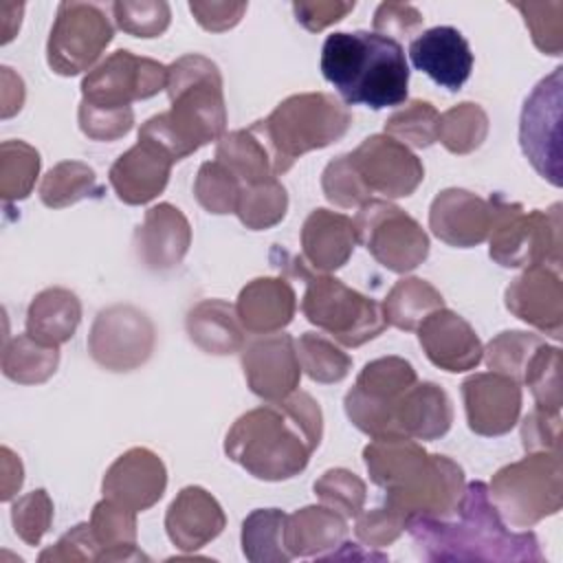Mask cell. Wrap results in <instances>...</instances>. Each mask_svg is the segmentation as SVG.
Listing matches in <instances>:
<instances>
[{
	"instance_id": "obj_4",
	"label": "cell",
	"mask_w": 563,
	"mask_h": 563,
	"mask_svg": "<svg viewBox=\"0 0 563 563\" xmlns=\"http://www.w3.org/2000/svg\"><path fill=\"white\" fill-rule=\"evenodd\" d=\"M167 97L172 108L150 117L139 136L158 143L174 161L218 141L227 128L222 75L216 62L189 53L167 66Z\"/></svg>"
},
{
	"instance_id": "obj_1",
	"label": "cell",
	"mask_w": 563,
	"mask_h": 563,
	"mask_svg": "<svg viewBox=\"0 0 563 563\" xmlns=\"http://www.w3.org/2000/svg\"><path fill=\"white\" fill-rule=\"evenodd\" d=\"M323 435L319 402L308 391L242 413L224 438V453L264 482L299 475Z\"/></svg>"
},
{
	"instance_id": "obj_57",
	"label": "cell",
	"mask_w": 563,
	"mask_h": 563,
	"mask_svg": "<svg viewBox=\"0 0 563 563\" xmlns=\"http://www.w3.org/2000/svg\"><path fill=\"white\" fill-rule=\"evenodd\" d=\"M356 2H341V0H328V2H292V11L297 22L312 31L319 33L325 26L343 20L350 11H354Z\"/></svg>"
},
{
	"instance_id": "obj_3",
	"label": "cell",
	"mask_w": 563,
	"mask_h": 563,
	"mask_svg": "<svg viewBox=\"0 0 563 563\" xmlns=\"http://www.w3.org/2000/svg\"><path fill=\"white\" fill-rule=\"evenodd\" d=\"M369 479L385 490V504L405 517L451 519L464 495V471L440 453L405 435L374 438L363 449Z\"/></svg>"
},
{
	"instance_id": "obj_12",
	"label": "cell",
	"mask_w": 563,
	"mask_h": 563,
	"mask_svg": "<svg viewBox=\"0 0 563 563\" xmlns=\"http://www.w3.org/2000/svg\"><path fill=\"white\" fill-rule=\"evenodd\" d=\"M112 35V22L101 7L90 2H59L46 42V62L57 75H79L99 59Z\"/></svg>"
},
{
	"instance_id": "obj_48",
	"label": "cell",
	"mask_w": 563,
	"mask_h": 563,
	"mask_svg": "<svg viewBox=\"0 0 563 563\" xmlns=\"http://www.w3.org/2000/svg\"><path fill=\"white\" fill-rule=\"evenodd\" d=\"M321 189L323 196L341 209L361 207L372 196L350 154H341L325 165L321 174Z\"/></svg>"
},
{
	"instance_id": "obj_17",
	"label": "cell",
	"mask_w": 563,
	"mask_h": 563,
	"mask_svg": "<svg viewBox=\"0 0 563 563\" xmlns=\"http://www.w3.org/2000/svg\"><path fill=\"white\" fill-rule=\"evenodd\" d=\"M350 156L369 191L387 198L411 196L424 178L420 158L387 134L367 136Z\"/></svg>"
},
{
	"instance_id": "obj_26",
	"label": "cell",
	"mask_w": 563,
	"mask_h": 563,
	"mask_svg": "<svg viewBox=\"0 0 563 563\" xmlns=\"http://www.w3.org/2000/svg\"><path fill=\"white\" fill-rule=\"evenodd\" d=\"M227 526L218 499L202 486H185L165 512L169 541L185 552H194L213 541Z\"/></svg>"
},
{
	"instance_id": "obj_37",
	"label": "cell",
	"mask_w": 563,
	"mask_h": 563,
	"mask_svg": "<svg viewBox=\"0 0 563 563\" xmlns=\"http://www.w3.org/2000/svg\"><path fill=\"white\" fill-rule=\"evenodd\" d=\"M37 194L46 207L64 209L86 198H99L101 187L90 165L81 161H62L46 172Z\"/></svg>"
},
{
	"instance_id": "obj_7",
	"label": "cell",
	"mask_w": 563,
	"mask_h": 563,
	"mask_svg": "<svg viewBox=\"0 0 563 563\" xmlns=\"http://www.w3.org/2000/svg\"><path fill=\"white\" fill-rule=\"evenodd\" d=\"M279 264L306 282L301 299L303 317L341 345L358 347L387 328L383 306L376 299L361 295L328 273L312 271L301 257L282 253Z\"/></svg>"
},
{
	"instance_id": "obj_11",
	"label": "cell",
	"mask_w": 563,
	"mask_h": 563,
	"mask_svg": "<svg viewBox=\"0 0 563 563\" xmlns=\"http://www.w3.org/2000/svg\"><path fill=\"white\" fill-rule=\"evenodd\" d=\"M356 240L394 273H409L429 255V235L416 218L389 200L369 198L354 218Z\"/></svg>"
},
{
	"instance_id": "obj_27",
	"label": "cell",
	"mask_w": 563,
	"mask_h": 563,
	"mask_svg": "<svg viewBox=\"0 0 563 563\" xmlns=\"http://www.w3.org/2000/svg\"><path fill=\"white\" fill-rule=\"evenodd\" d=\"M356 242L352 218L314 209L301 227V260L317 273H332L350 260Z\"/></svg>"
},
{
	"instance_id": "obj_34",
	"label": "cell",
	"mask_w": 563,
	"mask_h": 563,
	"mask_svg": "<svg viewBox=\"0 0 563 563\" xmlns=\"http://www.w3.org/2000/svg\"><path fill=\"white\" fill-rule=\"evenodd\" d=\"M88 523L101 548L99 561H147V556L136 548L134 510L103 497L95 504Z\"/></svg>"
},
{
	"instance_id": "obj_35",
	"label": "cell",
	"mask_w": 563,
	"mask_h": 563,
	"mask_svg": "<svg viewBox=\"0 0 563 563\" xmlns=\"http://www.w3.org/2000/svg\"><path fill=\"white\" fill-rule=\"evenodd\" d=\"M383 306V314L387 325L398 330H416L427 314L438 308H444V299L435 286L420 277H402L387 292Z\"/></svg>"
},
{
	"instance_id": "obj_43",
	"label": "cell",
	"mask_w": 563,
	"mask_h": 563,
	"mask_svg": "<svg viewBox=\"0 0 563 563\" xmlns=\"http://www.w3.org/2000/svg\"><path fill=\"white\" fill-rule=\"evenodd\" d=\"M541 343L545 341L537 334L521 332V330H506L488 341L482 358L486 361L490 372L510 376L517 383H521L523 369Z\"/></svg>"
},
{
	"instance_id": "obj_10",
	"label": "cell",
	"mask_w": 563,
	"mask_h": 563,
	"mask_svg": "<svg viewBox=\"0 0 563 563\" xmlns=\"http://www.w3.org/2000/svg\"><path fill=\"white\" fill-rule=\"evenodd\" d=\"M416 383L413 365L400 356H380L365 363L354 387L343 398L350 422L369 438L398 435L396 405Z\"/></svg>"
},
{
	"instance_id": "obj_20",
	"label": "cell",
	"mask_w": 563,
	"mask_h": 563,
	"mask_svg": "<svg viewBox=\"0 0 563 563\" xmlns=\"http://www.w3.org/2000/svg\"><path fill=\"white\" fill-rule=\"evenodd\" d=\"M167 488V468L163 460L145 449L132 446L121 453L106 471L101 490L106 499H112L134 512L152 508Z\"/></svg>"
},
{
	"instance_id": "obj_19",
	"label": "cell",
	"mask_w": 563,
	"mask_h": 563,
	"mask_svg": "<svg viewBox=\"0 0 563 563\" xmlns=\"http://www.w3.org/2000/svg\"><path fill=\"white\" fill-rule=\"evenodd\" d=\"M506 308L528 325L561 339L563 328V282L561 266L537 264L517 275L506 292Z\"/></svg>"
},
{
	"instance_id": "obj_53",
	"label": "cell",
	"mask_w": 563,
	"mask_h": 563,
	"mask_svg": "<svg viewBox=\"0 0 563 563\" xmlns=\"http://www.w3.org/2000/svg\"><path fill=\"white\" fill-rule=\"evenodd\" d=\"M407 517L387 504L367 512L356 515L354 534L367 548H387L405 532Z\"/></svg>"
},
{
	"instance_id": "obj_33",
	"label": "cell",
	"mask_w": 563,
	"mask_h": 563,
	"mask_svg": "<svg viewBox=\"0 0 563 563\" xmlns=\"http://www.w3.org/2000/svg\"><path fill=\"white\" fill-rule=\"evenodd\" d=\"M216 161L222 163L242 187L279 176L275 156L255 123L244 130L224 132L216 145Z\"/></svg>"
},
{
	"instance_id": "obj_42",
	"label": "cell",
	"mask_w": 563,
	"mask_h": 563,
	"mask_svg": "<svg viewBox=\"0 0 563 563\" xmlns=\"http://www.w3.org/2000/svg\"><path fill=\"white\" fill-rule=\"evenodd\" d=\"M40 174V152L20 141L9 139L0 145V196L11 200H24Z\"/></svg>"
},
{
	"instance_id": "obj_28",
	"label": "cell",
	"mask_w": 563,
	"mask_h": 563,
	"mask_svg": "<svg viewBox=\"0 0 563 563\" xmlns=\"http://www.w3.org/2000/svg\"><path fill=\"white\" fill-rule=\"evenodd\" d=\"M297 310V295L284 277H255L238 295L235 312L251 334H271L286 328Z\"/></svg>"
},
{
	"instance_id": "obj_46",
	"label": "cell",
	"mask_w": 563,
	"mask_h": 563,
	"mask_svg": "<svg viewBox=\"0 0 563 563\" xmlns=\"http://www.w3.org/2000/svg\"><path fill=\"white\" fill-rule=\"evenodd\" d=\"M242 191V183L218 161L200 165L194 180V196L198 205L216 216L235 213V205Z\"/></svg>"
},
{
	"instance_id": "obj_39",
	"label": "cell",
	"mask_w": 563,
	"mask_h": 563,
	"mask_svg": "<svg viewBox=\"0 0 563 563\" xmlns=\"http://www.w3.org/2000/svg\"><path fill=\"white\" fill-rule=\"evenodd\" d=\"M488 136V114L479 103L462 101L440 114L438 141L451 154H471Z\"/></svg>"
},
{
	"instance_id": "obj_30",
	"label": "cell",
	"mask_w": 563,
	"mask_h": 563,
	"mask_svg": "<svg viewBox=\"0 0 563 563\" xmlns=\"http://www.w3.org/2000/svg\"><path fill=\"white\" fill-rule=\"evenodd\" d=\"M345 537V517L328 506H306L286 515L284 545L290 556H321L341 548Z\"/></svg>"
},
{
	"instance_id": "obj_49",
	"label": "cell",
	"mask_w": 563,
	"mask_h": 563,
	"mask_svg": "<svg viewBox=\"0 0 563 563\" xmlns=\"http://www.w3.org/2000/svg\"><path fill=\"white\" fill-rule=\"evenodd\" d=\"M521 11L523 22L532 35L534 46L545 55H561L563 51V2H512Z\"/></svg>"
},
{
	"instance_id": "obj_45",
	"label": "cell",
	"mask_w": 563,
	"mask_h": 563,
	"mask_svg": "<svg viewBox=\"0 0 563 563\" xmlns=\"http://www.w3.org/2000/svg\"><path fill=\"white\" fill-rule=\"evenodd\" d=\"M521 383L530 387L537 407L545 411H561V350L541 343L530 356Z\"/></svg>"
},
{
	"instance_id": "obj_25",
	"label": "cell",
	"mask_w": 563,
	"mask_h": 563,
	"mask_svg": "<svg viewBox=\"0 0 563 563\" xmlns=\"http://www.w3.org/2000/svg\"><path fill=\"white\" fill-rule=\"evenodd\" d=\"M191 246V227L185 213L158 202L145 211L143 224L134 231V249L150 271H169L178 266Z\"/></svg>"
},
{
	"instance_id": "obj_52",
	"label": "cell",
	"mask_w": 563,
	"mask_h": 563,
	"mask_svg": "<svg viewBox=\"0 0 563 563\" xmlns=\"http://www.w3.org/2000/svg\"><path fill=\"white\" fill-rule=\"evenodd\" d=\"M79 130L92 141H117L132 130V108H99L88 101L79 103L77 110Z\"/></svg>"
},
{
	"instance_id": "obj_13",
	"label": "cell",
	"mask_w": 563,
	"mask_h": 563,
	"mask_svg": "<svg viewBox=\"0 0 563 563\" xmlns=\"http://www.w3.org/2000/svg\"><path fill=\"white\" fill-rule=\"evenodd\" d=\"M156 328L132 303H112L97 312L88 332L92 361L108 372H132L154 352Z\"/></svg>"
},
{
	"instance_id": "obj_15",
	"label": "cell",
	"mask_w": 563,
	"mask_h": 563,
	"mask_svg": "<svg viewBox=\"0 0 563 563\" xmlns=\"http://www.w3.org/2000/svg\"><path fill=\"white\" fill-rule=\"evenodd\" d=\"M167 88V66L139 57L125 48L114 51L81 79V101L99 108H130Z\"/></svg>"
},
{
	"instance_id": "obj_36",
	"label": "cell",
	"mask_w": 563,
	"mask_h": 563,
	"mask_svg": "<svg viewBox=\"0 0 563 563\" xmlns=\"http://www.w3.org/2000/svg\"><path fill=\"white\" fill-rule=\"evenodd\" d=\"M59 365V350L35 341L31 334H18L2 347V374L20 385L46 383Z\"/></svg>"
},
{
	"instance_id": "obj_18",
	"label": "cell",
	"mask_w": 563,
	"mask_h": 563,
	"mask_svg": "<svg viewBox=\"0 0 563 563\" xmlns=\"http://www.w3.org/2000/svg\"><path fill=\"white\" fill-rule=\"evenodd\" d=\"M468 429L477 435L508 433L521 413V383L497 372L471 374L462 383Z\"/></svg>"
},
{
	"instance_id": "obj_31",
	"label": "cell",
	"mask_w": 563,
	"mask_h": 563,
	"mask_svg": "<svg viewBox=\"0 0 563 563\" xmlns=\"http://www.w3.org/2000/svg\"><path fill=\"white\" fill-rule=\"evenodd\" d=\"M187 334L194 345L207 354L227 356L240 352L246 343L244 328L238 319L235 306L224 299L198 301L185 319Z\"/></svg>"
},
{
	"instance_id": "obj_5",
	"label": "cell",
	"mask_w": 563,
	"mask_h": 563,
	"mask_svg": "<svg viewBox=\"0 0 563 563\" xmlns=\"http://www.w3.org/2000/svg\"><path fill=\"white\" fill-rule=\"evenodd\" d=\"M321 73L345 103L372 110L400 106L409 90V66L400 42L369 31H336L321 48Z\"/></svg>"
},
{
	"instance_id": "obj_16",
	"label": "cell",
	"mask_w": 563,
	"mask_h": 563,
	"mask_svg": "<svg viewBox=\"0 0 563 563\" xmlns=\"http://www.w3.org/2000/svg\"><path fill=\"white\" fill-rule=\"evenodd\" d=\"M240 352L246 385L255 396L275 402L297 391L301 365L290 334H257L246 341Z\"/></svg>"
},
{
	"instance_id": "obj_21",
	"label": "cell",
	"mask_w": 563,
	"mask_h": 563,
	"mask_svg": "<svg viewBox=\"0 0 563 563\" xmlns=\"http://www.w3.org/2000/svg\"><path fill=\"white\" fill-rule=\"evenodd\" d=\"M493 224V200L460 187L442 189L429 207L431 233L449 246L471 249L488 240Z\"/></svg>"
},
{
	"instance_id": "obj_54",
	"label": "cell",
	"mask_w": 563,
	"mask_h": 563,
	"mask_svg": "<svg viewBox=\"0 0 563 563\" xmlns=\"http://www.w3.org/2000/svg\"><path fill=\"white\" fill-rule=\"evenodd\" d=\"M521 444L526 453H561V411L534 407L521 422Z\"/></svg>"
},
{
	"instance_id": "obj_6",
	"label": "cell",
	"mask_w": 563,
	"mask_h": 563,
	"mask_svg": "<svg viewBox=\"0 0 563 563\" xmlns=\"http://www.w3.org/2000/svg\"><path fill=\"white\" fill-rule=\"evenodd\" d=\"M268 143L277 174H286L299 156L336 143L352 125V112L330 92H299L255 121Z\"/></svg>"
},
{
	"instance_id": "obj_32",
	"label": "cell",
	"mask_w": 563,
	"mask_h": 563,
	"mask_svg": "<svg viewBox=\"0 0 563 563\" xmlns=\"http://www.w3.org/2000/svg\"><path fill=\"white\" fill-rule=\"evenodd\" d=\"M81 321V301L68 288H44L26 310V334L44 345L59 347L70 341Z\"/></svg>"
},
{
	"instance_id": "obj_9",
	"label": "cell",
	"mask_w": 563,
	"mask_h": 563,
	"mask_svg": "<svg viewBox=\"0 0 563 563\" xmlns=\"http://www.w3.org/2000/svg\"><path fill=\"white\" fill-rule=\"evenodd\" d=\"M493 200L488 255L504 268H530L537 264L561 266V205L548 211H526L499 194Z\"/></svg>"
},
{
	"instance_id": "obj_58",
	"label": "cell",
	"mask_w": 563,
	"mask_h": 563,
	"mask_svg": "<svg viewBox=\"0 0 563 563\" xmlns=\"http://www.w3.org/2000/svg\"><path fill=\"white\" fill-rule=\"evenodd\" d=\"M196 22L211 33L233 29L246 13V2H189Z\"/></svg>"
},
{
	"instance_id": "obj_40",
	"label": "cell",
	"mask_w": 563,
	"mask_h": 563,
	"mask_svg": "<svg viewBox=\"0 0 563 563\" xmlns=\"http://www.w3.org/2000/svg\"><path fill=\"white\" fill-rule=\"evenodd\" d=\"M288 211L286 187L277 178L242 187L235 216L251 231H264L284 220Z\"/></svg>"
},
{
	"instance_id": "obj_51",
	"label": "cell",
	"mask_w": 563,
	"mask_h": 563,
	"mask_svg": "<svg viewBox=\"0 0 563 563\" xmlns=\"http://www.w3.org/2000/svg\"><path fill=\"white\" fill-rule=\"evenodd\" d=\"M11 523L26 545H37L53 523V501L44 488L31 490L13 501Z\"/></svg>"
},
{
	"instance_id": "obj_2",
	"label": "cell",
	"mask_w": 563,
	"mask_h": 563,
	"mask_svg": "<svg viewBox=\"0 0 563 563\" xmlns=\"http://www.w3.org/2000/svg\"><path fill=\"white\" fill-rule=\"evenodd\" d=\"M457 519L424 515L407 517L418 554L424 561H484V563H541L539 539L534 532H510L490 501L484 482L464 486Z\"/></svg>"
},
{
	"instance_id": "obj_55",
	"label": "cell",
	"mask_w": 563,
	"mask_h": 563,
	"mask_svg": "<svg viewBox=\"0 0 563 563\" xmlns=\"http://www.w3.org/2000/svg\"><path fill=\"white\" fill-rule=\"evenodd\" d=\"M101 548L95 541L90 523H77L59 541L44 552H40V563H55V561H99Z\"/></svg>"
},
{
	"instance_id": "obj_41",
	"label": "cell",
	"mask_w": 563,
	"mask_h": 563,
	"mask_svg": "<svg viewBox=\"0 0 563 563\" xmlns=\"http://www.w3.org/2000/svg\"><path fill=\"white\" fill-rule=\"evenodd\" d=\"M295 347H297L301 369L314 383H323V385L339 383L352 369V356L343 352L334 341L325 339L323 334L303 332L295 341Z\"/></svg>"
},
{
	"instance_id": "obj_23",
	"label": "cell",
	"mask_w": 563,
	"mask_h": 563,
	"mask_svg": "<svg viewBox=\"0 0 563 563\" xmlns=\"http://www.w3.org/2000/svg\"><path fill=\"white\" fill-rule=\"evenodd\" d=\"M176 161L154 141L141 139L110 167L108 180L125 205H145L167 187Z\"/></svg>"
},
{
	"instance_id": "obj_50",
	"label": "cell",
	"mask_w": 563,
	"mask_h": 563,
	"mask_svg": "<svg viewBox=\"0 0 563 563\" xmlns=\"http://www.w3.org/2000/svg\"><path fill=\"white\" fill-rule=\"evenodd\" d=\"M117 26L134 37H158L172 22V9L165 0H121L112 4Z\"/></svg>"
},
{
	"instance_id": "obj_8",
	"label": "cell",
	"mask_w": 563,
	"mask_h": 563,
	"mask_svg": "<svg viewBox=\"0 0 563 563\" xmlns=\"http://www.w3.org/2000/svg\"><path fill=\"white\" fill-rule=\"evenodd\" d=\"M499 517L512 528H532L563 506L561 453H528L501 466L488 486Z\"/></svg>"
},
{
	"instance_id": "obj_24",
	"label": "cell",
	"mask_w": 563,
	"mask_h": 563,
	"mask_svg": "<svg viewBox=\"0 0 563 563\" xmlns=\"http://www.w3.org/2000/svg\"><path fill=\"white\" fill-rule=\"evenodd\" d=\"M409 57L418 70L451 92L460 90L473 70L471 46L455 26L422 31L411 40Z\"/></svg>"
},
{
	"instance_id": "obj_56",
	"label": "cell",
	"mask_w": 563,
	"mask_h": 563,
	"mask_svg": "<svg viewBox=\"0 0 563 563\" xmlns=\"http://www.w3.org/2000/svg\"><path fill=\"white\" fill-rule=\"evenodd\" d=\"M422 20V13L413 4L383 2L374 11V33L398 42V37H407L420 29Z\"/></svg>"
},
{
	"instance_id": "obj_44",
	"label": "cell",
	"mask_w": 563,
	"mask_h": 563,
	"mask_svg": "<svg viewBox=\"0 0 563 563\" xmlns=\"http://www.w3.org/2000/svg\"><path fill=\"white\" fill-rule=\"evenodd\" d=\"M438 110L422 99H411L385 121V134L411 147H429L438 141Z\"/></svg>"
},
{
	"instance_id": "obj_47",
	"label": "cell",
	"mask_w": 563,
	"mask_h": 563,
	"mask_svg": "<svg viewBox=\"0 0 563 563\" xmlns=\"http://www.w3.org/2000/svg\"><path fill=\"white\" fill-rule=\"evenodd\" d=\"M314 495L321 499L323 506L336 510L345 519L356 517L367 497L365 482L347 471V468H328L317 482H314Z\"/></svg>"
},
{
	"instance_id": "obj_22",
	"label": "cell",
	"mask_w": 563,
	"mask_h": 563,
	"mask_svg": "<svg viewBox=\"0 0 563 563\" xmlns=\"http://www.w3.org/2000/svg\"><path fill=\"white\" fill-rule=\"evenodd\" d=\"M427 358L444 372H468L479 365L484 345L473 325L449 308H438L416 328Z\"/></svg>"
},
{
	"instance_id": "obj_59",
	"label": "cell",
	"mask_w": 563,
	"mask_h": 563,
	"mask_svg": "<svg viewBox=\"0 0 563 563\" xmlns=\"http://www.w3.org/2000/svg\"><path fill=\"white\" fill-rule=\"evenodd\" d=\"M24 103V84L9 66H2V117L20 112Z\"/></svg>"
},
{
	"instance_id": "obj_14",
	"label": "cell",
	"mask_w": 563,
	"mask_h": 563,
	"mask_svg": "<svg viewBox=\"0 0 563 563\" xmlns=\"http://www.w3.org/2000/svg\"><path fill=\"white\" fill-rule=\"evenodd\" d=\"M561 90L563 66H556L532 88L519 119L526 158L554 187L561 185Z\"/></svg>"
},
{
	"instance_id": "obj_60",
	"label": "cell",
	"mask_w": 563,
	"mask_h": 563,
	"mask_svg": "<svg viewBox=\"0 0 563 563\" xmlns=\"http://www.w3.org/2000/svg\"><path fill=\"white\" fill-rule=\"evenodd\" d=\"M22 462L7 446L2 449V501H9L22 486Z\"/></svg>"
},
{
	"instance_id": "obj_38",
	"label": "cell",
	"mask_w": 563,
	"mask_h": 563,
	"mask_svg": "<svg viewBox=\"0 0 563 563\" xmlns=\"http://www.w3.org/2000/svg\"><path fill=\"white\" fill-rule=\"evenodd\" d=\"M286 512L257 508L242 521V552L253 563H286L290 552L284 545Z\"/></svg>"
},
{
	"instance_id": "obj_29",
	"label": "cell",
	"mask_w": 563,
	"mask_h": 563,
	"mask_svg": "<svg viewBox=\"0 0 563 563\" xmlns=\"http://www.w3.org/2000/svg\"><path fill=\"white\" fill-rule=\"evenodd\" d=\"M453 422L446 391L435 383L411 385L396 405V431L411 440H438Z\"/></svg>"
}]
</instances>
